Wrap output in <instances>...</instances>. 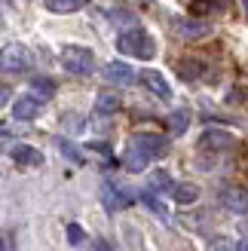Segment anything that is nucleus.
<instances>
[{
  "mask_svg": "<svg viewBox=\"0 0 248 251\" xmlns=\"http://www.w3.org/2000/svg\"><path fill=\"white\" fill-rule=\"evenodd\" d=\"M117 46H120V52H123V55H132V58H141V61L153 58V52H156L153 37L147 34V31H141V28L126 31V34H123L120 40H117Z\"/></svg>",
  "mask_w": 248,
  "mask_h": 251,
  "instance_id": "f257e3e1",
  "label": "nucleus"
},
{
  "mask_svg": "<svg viewBox=\"0 0 248 251\" xmlns=\"http://www.w3.org/2000/svg\"><path fill=\"white\" fill-rule=\"evenodd\" d=\"M61 65H65V71L77 74V77H89L95 71V55L86 46H65L61 49Z\"/></svg>",
  "mask_w": 248,
  "mask_h": 251,
  "instance_id": "f03ea898",
  "label": "nucleus"
},
{
  "mask_svg": "<svg viewBox=\"0 0 248 251\" xmlns=\"http://www.w3.org/2000/svg\"><path fill=\"white\" fill-rule=\"evenodd\" d=\"M34 65V55L28 52L25 46H6L3 49V71L6 74H25V71H31Z\"/></svg>",
  "mask_w": 248,
  "mask_h": 251,
  "instance_id": "7ed1b4c3",
  "label": "nucleus"
},
{
  "mask_svg": "<svg viewBox=\"0 0 248 251\" xmlns=\"http://www.w3.org/2000/svg\"><path fill=\"white\" fill-rule=\"evenodd\" d=\"M129 144H135L138 150H144L150 159H159V156L169 153V141H166L163 135H153V132H138V135H132Z\"/></svg>",
  "mask_w": 248,
  "mask_h": 251,
  "instance_id": "20e7f679",
  "label": "nucleus"
},
{
  "mask_svg": "<svg viewBox=\"0 0 248 251\" xmlns=\"http://www.w3.org/2000/svg\"><path fill=\"white\" fill-rule=\"evenodd\" d=\"M9 156L19 169H40L43 166V153L37 147H28V144H16L9 150Z\"/></svg>",
  "mask_w": 248,
  "mask_h": 251,
  "instance_id": "39448f33",
  "label": "nucleus"
},
{
  "mask_svg": "<svg viewBox=\"0 0 248 251\" xmlns=\"http://www.w3.org/2000/svg\"><path fill=\"white\" fill-rule=\"evenodd\" d=\"M101 202H104L107 211H120V208H126V205L132 202V196H129V193H123V190H120V184L104 181V184H101Z\"/></svg>",
  "mask_w": 248,
  "mask_h": 251,
  "instance_id": "423d86ee",
  "label": "nucleus"
},
{
  "mask_svg": "<svg viewBox=\"0 0 248 251\" xmlns=\"http://www.w3.org/2000/svg\"><path fill=\"white\" fill-rule=\"evenodd\" d=\"M233 147V135L224 129H205L199 138V150H230Z\"/></svg>",
  "mask_w": 248,
  "mask_h": 251,
  "instance_id": "0eeeda50",
  "label": "nucleus"
},
{
  "mask_svg": "<svg viewBox=\"0 0 248 251\" xmlns=\"http://www.w3.org/2000/svg\"><path fill=\"white\" fill-rule=\"evenodd\" d=\"M104 80L107 83H114V86H129L135 83V71L129 65H123V61H110V65H104Z\"/></svg>",
  "mask_w": 248,
  "mask_h": 251,
  "instance_id": "6e6552de",
  "label": "nucleus"
},
{
  "mask_svg": "<svg viewBox=\"0 0 248 251\" xmlns=\"http://www.w3.org/2000/svg\"><path fill=\"white\" fill-rule=\"evenodd\" d=\"M221 205H224L227 211L242 215V211H248V193L242 190V187H227V190L221 193Z\"/></svg>",
  "mask_w": 248,
  "mask_h": 251,
  "instance_id": "1a4fd4ad",
  "label": "nucleus"
},
{
  "mask_svg": "<svg viewBox=\"0 0 248 251\" xmlns=\"http://www.w3.org/2000/svg\"><path fill=\"white\" fill-rule=\"evenodd\" d=\"M141 83H144L156 98H172V86L166 83V77H163L159 71H141Z\"/></svg>",
  "mask_w": 248,
  "mask_h": 251,
  "instance_id": "9d476101",
  "label": "nucleus"
},
{
  "mask_svg": "<svg viewBox=\"0 0 248 251\" xmlns=\"http://www.w3.org/2000/svg\"><path fill=\"white\" fill-rule=\"evenodd\" d=\"M37 114H40V98H37V95L16 98V104H12V117H16V120H34Z\"/></svg>",
  "mask_w": 248,
  "mask_h": 251,
  "instance_id": "9b49d317",
  "label": "nucleus"
},
{
  "mask_svg": "<svg viewBox=\"0 0 248 251\" xmlns=\"http://www.w3.org/2000/svg\"><path fill=\"white\" fill-rule=\"evenodd\" d=\"M147 162H150V156H147L144 150H138L135 144H129V150L123 153V166H126L129 172H144Z\"/></svg>",
  "mask_w": 248,
  "mask_h": 251,
  "instance_id": "f8f14e48",
  "label": "nucleus"
},
{
  "mask_svg": "<svg viewBox=\"0 0 248 251\" xmlns=\"http://www.w3.org/2000/svg\"><path fill=\"white\" fill-rule=\"evenodd\" d=\"M175 31L187 40H196V37H205L208 34V25L205 22H175Z\"/></svg>",
  "mask_w": 248,
  "mask_h": 251,
  "instance_id": "ddd939ff",
  "label": "nucleus"
},
{
  "mask_svg": "<svg viewBox=\"0 0 248 251\" xmlns=\"http://www.w3.org/2000/svg\"><path fill=\"white\" fill-rule=\"evenodd\" d=\"M95 110H98L101 117H110V114H117V110H120V98H117L114 92H101V95L95 98Z\"/></svg>",
  "mask_w": 248,
  "mask_h": 251,
  "instance_id": "4468645a",
  "label": "nucleus"
},
{
  "mask_svg": "<svg viewBox=\"0 0 248 251\" xmlns=\"http://www.w3.org/2000/svg\"><path fill=\"white\" fill-rule=\"evenodd\" d=\"M49 12H58V16H65V12H77L86 6V0H43Z\"/></svg>",
  "mask_w": 248,
  "mask_h": 251,
  "instance_id": "2eb2a0df",
  "label": "nucleus"
},
{
  "mask_svg": "<svg viewBox=\"0 0 248 251\" xmlns=\"http://www.w3.org/2000/svg\"><path fill=\"white\" fill-rule=\"evenodd\" d=\"M31 92L40 98V101H46V98L55 95V80H49V77H34V80H31Z\"/></svg>",
  "mask_w": 248,
  "mask_h": 251,
  "instance_id": "dca6fc26",
  "label": "nucleus"
},
{
  "mask_svg": "<svg viewBox=\"0 0 248 251\" xmlns=\"http://www.w3.org/2000/svg\"><path fill=\"white\" fill-rule=\"evenodd\" d=\"M172 196H175V202L187 205V202H196V199H199V187H196V184H175Z\"/></svg>",
  "mask_w": 248,
  "mask_h": 251,
  "instance_id": "f3484780",
  "label": "nucleus"
},
{
  "mask_svg": "<svg viewBox=\"0 0 248 251\" xmlns=\"http://www.w3.org/2000/svg\"><path fill=\"white\" fill-rule=\"evenodd\" d=\"M141 202H144L147 208H150L159 221H166V224H169V208H166V205H163V202H159V199L153 196V190H144V193H141Z\"/></svg>",
  "mask_w": 248,
  "mask_h": 251,
  "instance_id": "a211bd4d",
  "label": "nucleus"
},
{
  "mask_svg": "<svg viewBox=\"0 0 248 251\" xmlns=\"http://www.w3.org/2000/svg\"><path fill=\"white\" fill-rule=\"evenodd\" d=\"M187 126H190V114H187V110H175V114L169 117L172 135H184V132H187Z\"/></svg>",
  "mask_w": 248,
  "mask_h": 251,
  "instance_id": "6ab92c4d",
  "label": "nucleus"
},
{
  "mask_svg": "<svg viewBox=\"0 0 248 251\" xmlns=\"http://www.w3.org/2000/svg\"><path fill=\"white\" fill-rule=\"evenodd\" d=\"M199 71H202V65L196 58H181L178 61V74H181L184 80H196V77H199Z\"/></svg>",
  "mask_w": 248,
  "mask_h": 251,
  "instance_id": "aec40b11",
  "label": "nucleus"
},
{
  "mask_svg": "<svg viewBox=\"0 0 248 251\" xmlns=\"http://www.w3.org/2000/svg\"><path fill=\"white\" fill-rule=\"evenodd\" d=\"M55 144H58V150H61V153H65L71 162H77V166H83V162H86V159H83V153H80V150L68 141V138H55Z\"/></svg>",
  "mask_w": 248,
  "mask_h": 251,
  "instance_id": "412c9836",
  "label": "nucleus"
},
{
  "mask_svg": "<svg viewBox=\"0 0 248 251\" xmlns=\"http://www.w3.org/2000/svg\"><path fill=\"white\" fill-rule=\"evenodd\" d=\"M150 190H175L172 175H169V172H153V175H150Z\"/></svg>",
  "mask_w": 248,
  "mask_h": 251,
  "instance_id": "4be33fe9",
  "label": "nucleus"
},
{
  "mask_svg": "<svg viewBox=\"0 0 248 251\" xmlns=\"http://www.w3.org/2000/svg\"><path fill=\"white\" fill-rule=\"evenodd\" d=\"M68 242L71 245H83L86 242V233H83L80 224H68Z\"/></svg>",
  "mask_w": 248,
  "mask_h": 251,
  "instance_id": "5701e85b",
  "label": "nucleus"
},
{
  "mask_svg": "<svg viewBox=\"0 0 248 251\" xmlns=\"http://www.w3.org/2000/svg\"><path fill=\"white\" fill-rule=\"evenodd\" d=\"M208 251H236V248H233V242L227 236H215V239L208 242Z\"/></svg>",
  "mask_w": 248,
  "mask_h": 251,
  "instance_id": "b1692460",
  "label": "nucleus"
},
{
  "mask_svg": "<svg viewBox=\"0 0 248 251\" xmlns=\"http://www.w3.org/2000/svg\"><path fill=\"white\" fill-rule=\"evenodd\" d=\"M95 251H110V245H107L104 239H98V242H95Z\"/></svg>",
  "mask_w": 248,
  "mask_h": 251,
  "instance_id": "393cba45",
  "label": "nucleus"
},
{
  "mask_svg": "<svg viewBox=\"0 0 248 251\" xmlns=\"http://www.w3.org/2000/svg\"><path fill=\"white\" fill-rule=\"evenodd\" d=\"M3 251H12V242H9V233H3Z\"/></svg>",
  "mask_w": 248,
  "mask_h": 251,
  "instance_id": "a878e982",
  "label": "nucleus"
},
{
  "mask_svg": "<svg viewBox=\"0 0 248 251\" xmlns=\"http://www.w3.org/2000/svg\"><path fill=\"white\" fill-rule=\"evenodd\" d=\"M236 251H248V239H242V242L236 245Z\"/></svg>",
  "mask_w": 248,
  "mask_h": 251,
  "instance_id": "bb28decb",
  "label": "nucleus"
}]
</instances>
